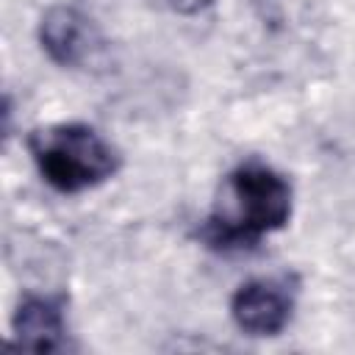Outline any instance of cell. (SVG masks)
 I'll list each match as a JSON object with an SVG mask.
<instances>
[{
  "mask_svg": "<svg viewBox=\"0 0 355 355\" xmlns=\"http://www.w3.org/2000/svg\"><path fill=\"white\" fill-rule=\"evenodd\" d=\"M291 216L288 180L263 161L233 166L216 191L214 208L197 236L219 252L250 250L263 236L280 230Z\"/></svg>",
  "mask_w": 355,
  "mask_h": 355,
  "instance_id": "6da1fadb",
  "label": "cell"
},
{
  "mask_svg": "<svg viewBox=\"0 0 355 355\" xmlns=\"http://www.w3.org/2000/svg\"><path fill=\"white\" fill-rule=\"evenodd\" d=\"M28 153L42 180L61 194H80L114 178L122 166L119 150L83 122H55L28 136Z\"/></svg>",
  "mask_w": 355,
  "mask_h": 355,
  "instance_id": "7a4b0ae2",
  "label": "cell"
},
{
  "mask_svg": "<svg viewBox=\"0 0 355 355\" xmlns=\"http://www.w3.org/2000/svg\"><path fill=\"white\" fill-rule=\"evenodd\" d=\"M39 44L64 69L103 72L111 64V42L100 25L75 6H53L39 19Z\"/></svg>",
  "mask_w": 355,
  "mask_h": 355,
  "instance_id": "3957f363",
  "label": "cell"
},
{
  "mask_svg": "<svg viewBox=\"0 0 355 355\" xmlns=\"http://www.w3.org/2000/svg\"><path fill=\"white\" fill-rule=\"evenodd\" d=\"M294 313L291 286L280 277H255L236 288L230 316L247 336H277Z\"/></svg>",
  "mask_w": 355,
  "mask_h": 355,
  "instance_id": "277c9868",
  "label": "cell"
},
{
  "mask_svg": "<svg viewBox=\"0 0 355 355\" xmlns=\"http://www.w3.org/2000/svg\"><path fill=\"white\" fill-rule=\"evenodd\" d=\"M14 344L33 352H53L64 347L67 316L64 302L55 297H25L11 319Z\"/></svg>",
  "mask_w": 355,
  "mask_h": 355,
  "instance_id": "5b68a950",
  "label": "cell"
},
{
  "mask_svg": "<svg viewBox=\"0 0 355 355\" xmlns=\"http://www.w3.org/2000/svg\"><path fill=\"white\" fill-rule=\"evenodd\" d=\"M153 3L172 11V14H180V17H194V14L214 6V0H153Z\"/></svg>",
  "mask_w": 355,
  "mask_h": 355,
  "instance_id": "8992f818",
  "label": "cell"
}]
</instances>
